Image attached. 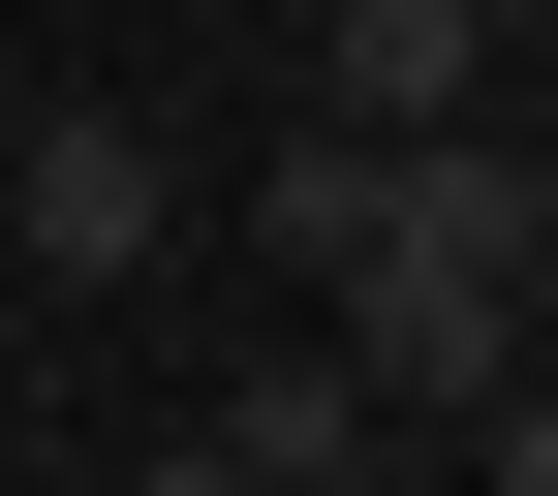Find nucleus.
<instances>
[{"mask_svg": "<svg viewBox=\"0 0 558 496\" xmlns=\"http://www.w3.org/2000/svg\"><path fill=\"white\" fill-rule=\"evenodd\" d=\"M279 249L341 279V373L373 403H435V435H497V403L558 373V156L527 124H311L279 156Z\"/></svg>", "mask_w": 558, "mask_h": 496, "instance_id": "f257e3e1", "label": "nucleus"}, {"mask_svg": "<svg viewBox=\"0 0 558 496\" xmlns=\"http://www.w3.org/2000/svg\"><path fill=\"white\" fill-rule=\"evenodd\" d=\"M0 249H32V279H94V311H124V279H156V124H94V94H62L32 156H0Z\"/></svg>", "mask_w": 558, "mask_h": 496, "instance_id": "f03ea898", "label": "nucleus"}, {"mask_svg": "<svg viewBox=\"0 0 558 496\" xmlns=\"http://www.w3.org/2000/svg\"><path fill=\"white\" fill-rule=\"evenodd\" d=\"M341 124H497V0H341Z\"/></svg>", "mask_w": 558, "mask_h": 496, "instance_id": "7ed1b4c3", "label": "nucleus"}, {"mask_svg": "<svg viewBox=\"0 0 558 496\" xmlns=\"http://www.w3.org/2000/svg\"><path fill=\"white\" fill-rule=\"evenodd\" d=\"M218 465H279V496H341V465H373V373H341V341H311V373H248V403H218Z\"/></svg>", "mask_w": 558, "mask_h": 496, "instance_id": "20e7f679", "label": "nucleus"}, {"mask_svg": "<svg viewBox=\"0 0 558 496\" xmlns=\"http://www.w3.org/2000/svg\"><path fill=\"white\" fill-rule=\"evenodd\" d=\"M124 496H279V465H218V435H186V465H124Z\"/></svg>", "mask_w": 558, "mask_h": 496, "instance_id": "39448f33", "label": "nucleus"}, {"mask_svg": "<svg viewBox=\"0 0 558 496\" xmlns=\"http://www.w3.org/2000/svg\"><path fill=\"white\" fill-rule=\"evenodd\" d=\"M0 496H32V465H0Z\"/></svg>", "mask_w": 558, "mask_h": 496, "instance_id": "423d86ee", "label": "nucleus"}]
</instances>
